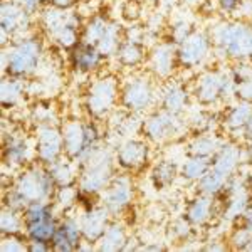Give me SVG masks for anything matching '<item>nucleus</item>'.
<instances>
[{
    "instance_id": "obj_1",
    "label": "nucleus",
    "mask_w": 252,
    "mask_h": 252,
    "mask_svg": "<svg viewBox=\"0 0 252 252\" xmlns=\"http://www.w3.org/2000/svg\"><path fill=\"white\" fill-rule=\"evenodd\" d=\"M215 44L230 58H251L252 56V27L244 24L220 26L214 34Z\"/></svg>"
},
{
    "instance_id": "obj_2",
    "label": "nucleus",
    "mask_w": 252,
    "mask_h": 252,
    "mask_svg": "<svg viewBox=\"0 0 252 252\" xmlns=\"http://www.w3.org/2000/svg\"><path fill=\"white\" fill-rule=\"evenodd\" d=\"M40 44L35 39H26L10 51V54L3 56V66L10 78H22L35 71L39 66Z\"/></svg>"
},
{
    "instance_id": "obj_3",
    "label": "nucleus",
    "mask_w": 252,
    "mask_h": 252,
    "mask_svg": "<svg viewBox=\"0 0 252 252\" xmlns=\"http://www.w3.org/2000/svg\"><path fill=\"white\" fill-rule=\"evenodd\" d=\"M26 223L27 232H29L32 241L49 244L56 234V225L52 220V212L47 205L40 202H32L31 207L26 212Z\"/></svg>"
},
{
    "instance_id": "obj_4",
    "label": "nucleus",
    "mask_w": 252,
    "mask_h": 252,
    "mask_svg": "<svg viewBox=\"0 0 252 252\" xmlns=\"http://www.w3.org/2000/svg\"><path fill=\"white\" fill-rule=\"evenodd\" d=\"M46 26L64 47H72L78 44L79 19L76 15L66 14L64 10H51L46 14Z\"/></svg>"
},
{
    "instance_id": "obj_5",
    "label": "nucleus",
    "mask_w": 252,
    "mask_h": 252,
    "mask_svg": "<svg viewBox=\"0 0 252 252\" xmlns=\"http://www.w3.org/2000/svg\"><path fill=\"white\" fill-rule=\"evenodd\" d=\"M118 99V84L113 78L99 79L91 86L88 96L89 111L96 116H103L111 111Z\"/></svg>"
},
{
    "instance_id": "obj_6",
    "label": "nucleus",
    "mask_w": 252,
    "mask_h": 252,
    "mask_svg": "<svg viewBox=\"0 0 252 252\" xmlns=\"http://www.w3.org/2000/svg\"><path fill=\"white\" fill-rule=\"evenodd\" d=\"M94 140H96V131L89 125H81L78 121H74V123H69L64 128L63 141L66 145V150L72 157L83 155L88 150V146L94 143Z\"/></svg>"
},
{
    "instance_id": "obj_7",
    "label": "nucleus",
    "mask_w": 252,
    "mask_h": 252,
    "mask_svg": "<svg viewBox=\"0 0 252 252\" xmlns=\"http://www.w3.org/2000/svg\"><path fill=\"white\" fill-rule=\"evenodd\" d=\"M209 49H210L209 37L202 34V32H193V34H190L185 40L180 42V49H178L177 56L184 66L193 67L207 58Z\"/></svg>"
},
{
    "instance_id": "obj_8",
    "label": "nucleus",
    "mask_w": 252,
    "mask_h": 252,
    "mask_svg": "<svg viewBox=\"0 0 252 252\" xmlns=\"http://www.w3.org/2000/svg\"><path fill=\"white\" fill-rule=\"evenodd\" d=\"M153 101V86L146 79H135L123 91V103L128 109L141 111L146 109Z\"/></svg>"
},
{
    "instance_id": "obj_9",
    "label": "nucleus",
    "mask_w": 252,
    "mask_h": 252,
    "mask_svg": "<svg viewBox=\"0 0 252 252\" xmlns=\"http://www.w3.org/2000/svg\"><path fill=\"white\" fill-rule=\"evenodd\" d=\"M230 79L219 72H207L197 83V97L204 103H214L227 93Z\"/></svg>"
},
{
    "instance_id": "obj_10",
    "label": "nucleus",
    "mask_w": 252,
    "mask_h": 252,
    "mask_svg": "<svg viewBox=\"0 0 252 252\" xmlns=\"http://www.w3.org/2000/svg\"><path fill=\"white\" fill-rule=\"evenodd\" d=\"M49 187H51V177H46L42 173H29L20 180L17 193L20 200L35 202L46 197L49 193Z\"/></svg>"
},
{
    "instance_id": "obj_11",
    "label": "nucleus",
    "mask_w": 252,
    "mask_h": 252,
    "mask_svg": "<svg viewBox=\"0 0 252 252\" xmlns=\"http://www.w3.org/2000/svg\"><path fill=\"white\" fill-rule=\"evenodd\" d=\"M177 128V120H175V113L165 111L158 113V115L152 116L145 125L146 135L153 140H163V138L170 136Z\"/></svg>"
},
{
    "instance_id": "obj_12",
    "label": "nucleus",
    "mask_w": 252,
    "mask_h": 252,
    "mask_svg": "<svg viewBox=\"0 0 252 252\" xmlns=\"http://www.w3.org/2000/svg\"><path fill=\"white\" fill-rule=\"evenodd\" d=\"M27 24V10L15 2L2 3V34L15 32Z\"/></svg>"
},
{
    "instance_id": "obj_13",
    "label": "nucleus",
    "mask_w": 252,
    "mask_h": 252,
    "mask_svg": "<svg viewBox=\"0 0 252 252\" xmlns=\"http://www.w3.org/2000/svg\"><path fill=\"white\" fill-rule=\"evenodd\" d=\"M79 227L74 220H66L56 230L52 237V247L58 251H71L78 246L79 241Z\"/></svg>"
},
{
    "instance_id": "obj_14",
    "label": "nucleus",
    "mask_w": 252,
    "mask_h": 252,
    "mask_svg": "<svg viewBox=\"0 0 252 252\" xmlns=\"http://www.w3.org/2000/svg\"><path fill=\"white\" fill-rule=\"evenodd\" d=\"M104 56L101 54V51L96 46H91V44H79L78 49L74 52V64L79 71L89 72L94 71V69L99 66L101 61H103Z\"/></svg>"
},
{
    "instance_id": "obj_15",
    "label": "nucleus",
    "mask_w": 252,
    "mask_h": 252,
    "mask_svg": "<svg viewBox=\"0 0 252 252\" xmlns=\"http://www.w3.org/2000/svg\"><path fill=\"white\" fill-rule=\"evenodd\" d=\"M63 138L59 133L52 128H42L39 131V155L40 158L47 161H52L61 152V145H63Z\"/></svg>"
},
{
    "instance_id": "obj_16",
    "label": "nucleus",
    "mask_w": 252,
    "mask_h": 252,
    "mask_svg": "<svg viewBox=\"0 0 252 252\" xmlns=\"http://www.w3.org/2000/svg\"><path fill=\"white\" fill-rule=\"evenodd\" d=\"M177 52L173 51L172 46H160L153 51L152 54V67L153 71L157 72L161 78H166V76L172 72L173 69V61Z\"/></svg>"
},
{
    "instance_id": "obj_17",
    "label": "nucleus",
    "mask_w": 252,
    "mask_h": 252,
    "mask_svg": "<svg viewBox=\"0 0 252 252\" xmlns=\"http://www.w3.org/2000/svg\"><path fill=\"white\" fill-rule=\"evenodd\" d=\"M146 158V146L140 141H128L123 148L120 150V161L125 166H138L145 161Z\"/></svg>"
},
{
    "instance_id": "obj_18",
    "label": "nucleus",
    "mask_w": 252,
    "mask_h": 252,
    "mask_svg": "<svg viewBox=\"0 0 252 252\" xmlns=\"http://www.w3.org/2000/svg\"><path fill=\"white\" fill-rule=\"evenodd\" d=\"M104 223H106V212L104 210H93L86 215L83 223V230L88 239H97L104 234Z\"/></svg>"
},
{
    "instance_id": "obj_19",
    "label": "nucleus",
    "mask_w": 252,
    "mask_h": 252,
    "mask_svg": "<svg viewBox=\"0 0 252 252\" xmlns=\"http://www.w3.org/2000/svg\"><path fill=\"white\" fill-rule=\"evenodd\" d=\"M129 200V185L126 180H118L113 189H109L106 204L111 210H120Z\"/></svg>"
},
{
    "instance_id": "obj_20",
    "label": "nucleus",
    "mask_w": 252,
    "mask_h": 252,
    "mask_svg": "<svg viewBox=\"0 0 252 252\" xmlns=\"http://www.w3.org/2000/svg\"><path fill=\"white\" fill-rule=\"evenodd\" d=\"M187 103V93L180 86H170L163 93V109L177 115L182 111Z\"/></svg>"
},
{
    "instance_id": "obj_21",
    "label": "nucleus",
    "mask_w": 252,
    "mask_h": 252,
    "mask_svg": "<svg viewBox=\"0 0 252 252\" xmlns=\"http://www.w3.org/2000/svg\"><path fill=\"white\" fill-rule=\"evenodd\" d=\"M252 118V103L251 101H244V103L237 104L230 109L229 118H227V123L232 128H246L247 123Z\"/></svg>"
},
{
    "instance_id": "obj_22",
    "label": "nucleus",
    "mask_w": 252,
    "mask_h": 252,
    "mask_svg": "<svg viewBox=\"0 0 252 252\" xmlns=\"http://www.w3.org/2000/svg\"><path fill=\"white\" fill-rule=\"evenodd\" d=\"M237 160H239L237 148H235V146H227V148L222 150L220 157H219L217 161H215L214 170L225 177L227 173H230L234 170V166L237 165Z\"/></svg>"
},
{
    "instance_id": "obj_23",
    "label": "nucleus",
    "mask_w": 252,
    "mask_h": 252,
    "mask_svg": "<svg viewBox=\"0 0 252 252\" xmlns=\"http://www.w3.org/2000/svg\"><path fill=\"white\" fill-rule=\"evenodd\" d=\"M118 27L115 24H109L106 32H104L103 39L99 40V44H97V49L101 51V54L103 56H109V54H115L118 52V49H120V37H118Z\"/></svg>"
},
{
    "instance_id": "obj_24",
    "label": "nucleus",
    "mask_w": 252,
    "mask_h": 252,
    "mask_svg": "<svg viewBox=\"0 0 252 252\" xmlns=\"http://www.w3.org/2000/svg\"><path fill=\"white\" fill-rule=\"evenodd\" d=\"M116 54L120 56L121 63L126 64V66H135V64H138L141 59H143V49L131 40V42L120 46Z\"/></svg>"
},
{
    "instance_id": "obj_25",
    "label": "nucleus",
    "mask_w": 252,
    "mask_h": 252,
    "mask_svg": "<svg viewBox=\"0 0 252 252\" xmlns=\"http://www.w3.org/2000/svg\"><path fill=\"white\" fill-rule=\"evenodd\" d=\"M109 24L104 20L103 17H94L89 22V26L86 27V35H84V40L86 44H91V46H96L99 44V40L103 39L104 32H106Z\"/></svg>"
},
{
    "instance_id": "obj_26",
    "label": "nucleus",
    "mask_w": 252,
    "mask_h": 252,
    "mask_svg": "<svg viewBox=\"0 0 252 252\" xmlns=\"http://www.w3.org/2000/svg\"><path fill=\"white\" fill-rule=\"evenodd\" d=\"M22 94V84L19 83V78L3 79L2 83V103L3 106H10L19 99Z\"/></svg>"
},
{
    "instance_id": "obj_27",
    "label": "nucleus",
    "mask_w": 252,
    "mask_h": 252,
    "mask_svg": "<svg viewBox=\"0 0 252 252\" xmlns=\"http://www.w3.org/2000/svg\"><path fill=\"white\" fill-rule=\"evenodd\" d=\"M207 168H209V161L205 160V157H197L185 163L184 175L189 178H200L207 173Z\"/></svg>"
},
{
    "instance_id": "obj_28",
    "label": "nucleus",
    "mask_w": 252,
    "mask_h": 252,
    "mask_svg": "<svg viewBox=\"0 0 252 252\" xmlns=\"http://www.w3.org/2000/svg\"><path fill=\"white\" fill-rule=\"evenodd\" d=\"M123 242H125V235L120 227H111V229L103 234V249L106 251L120 249Z\"/></svg>"
},
{
    "instance_id": "obj_29",
    "label": "nucleus",
    "mask_w": 252,
    "mask_h": 252,
    "mask_svg": "<svg viewBox=\"0 0 252 252\" xmlns=\"http://www.w3.org/2000/svg\"><path fill=\"white\" fill-rule=\"evenodd\" d=\"M222 184H223V175L215 172V170L214 172L205 173L204 177H202V189H204L205 192H210V193L217 192L222 187Z\"/></svg>"
},
{
    "instance_id": "obj_30",
    "label": "nucleus",
    "mask_w": 252,
    "mask_h": 252,
    "mask_svg": "<svg viewBox=\"0 0 252 252\" xmlns=\"http://www.w3.org/2000/svg\"><path fill=\"white\" fill-rule=\"evenodd\" d=\"M209 210H210V202L207 198H200L197 200L195 204L192 205L190 209V220L192 222H204L209 215Z\"/></svg>"
},
{
    "instance_id": "obj_31",
    "label": "nucleus",
    "mask_w": 252,
    "mask_h": 252,
    "mask_svg": "<svg viewBox=\"0 0 252 252\" xmlns=\"http://www.w3.org/2000/svg\"><path fill=\"white\" fill-rule=\"evenodd\" d=\"M214 146H215L214 140H210V138H202V140H198L197 143L193 145V153L197 157H207L210 152H214Z\"/></svg>"
},
{
    "instance_id": "obj_32",
    "label": "nucleus",
    "mask_w": 252,
    "mask_h": 252,
    "mask_svg": "<svg viewBox=\"0 0 252 252\" xmlns=\"http://www.w3.org/2000/svg\"><path fill=\"white\" fill-rule=\"evenodd\" d=\"M19 225H20V222H19V219H17V215H14V214H7V212H3L2 214V232H15V230L19 229Z\"/></svg>"
},
{
    "instance_id": "obj_33",
    "label": "nucleus",
    "mask_w": 252,
    "mask_h": 252,
    "mask_svg": "<svg viewBox=\"0 0 252 252\" xmlns=\"http://www.w3.org/2000/svg\"><path fill=\"white\" fill-rule=\"evenodd\" d=\"M26 152H27V146L22 140L12 141L9 145V157L12 160H22L26 157Z\"/></svg>"
},
{
    "instance_id": "obj_34",
    "label": "nucleus",
    "mask_w": 252,
    "mask_h": 252,
    "mask_svg": "<svg viewBox=\"0 0 252 252\" xmlns=\"http://www.w3.org/2000/svg\"><path fill=\"white\" fill-rule=\"evenodd\" d=\"M155 173H157V178H160V184H165V182H170L173 178L175 168L172 165H168V163H161L157 168Z\"/></svg>"
},
{
    "instance_id": "obj_35",
    "label": "nucleus",
    "mask_w": 252,
    "mask_h": 252,
    "mask_svg": "<svg viewBox=\"0 0 252 252\" xmlns=\"http://www.w3.org/2000/svg\"><path fill=\"white\" fill-rule=\"evenodd\" d=\"M237 93H239V94H241L246 101H252V74H251L246 81H244V83L239 84Z\"/></svg>"
},
{
    "instance_id": "obj_36",
    "label": "nucleus",
    "mask_w": 252,
    "mask_h": 252,
    "mask_svg": "<svg viewBox=\"0 0 252 252\" xmlns=\"http://www.w3.org/2000/svg\"><path fill=\"white\" fill-rule=\"evenodd\" d=\"M52 3H54V7H58L61 10H66L69 7H72L76 3V0H52Z\"/></svg>"
},
{
    "instance_id": "obj_37",
    "label": "nucleus",
    "mask_w": 252,
    "mask_h": 252,
    "mask_svg": "<svg viewBox=\"0 0 252 252\" xmlns=\"http://www.w3.org/2000/svg\"><path fill=\"white\" fill-rule=\"evenodd\" d=\"M246 129H247V135L252 136V118H251V121H249V123H247Z\"/></svg>"
},
{
    "instance_id": "obj_38",
    "label": "nucleus",
    "mask_w": 252,
    "mask_h": 252,
    "mask_svg": "<svg viewBox=\"0 0 252 252\" xmlns=\"http://www.w3.org/2000/svg\"><path fill=\"white\" fill-rule=\"evenodd\" d=\"M187 2H195V0H187Z\"/></svg>"
},
{
    "instance_id": "obj_39",
    "label": "nucleus",
    "mask_w": 252,
    "mask_h": 252,
    "mask_svg": "<svg viewBox=\"0 0 252 252\" xmlns=\"http://www.w3.org/2000/svg\"><path fill=\"white\" fill-rule=\"evenodd\" d=\"M251 217H252V210H251Z\"/></svg>"
}]
</instances>
